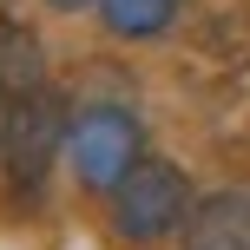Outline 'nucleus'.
<instances>
[{"label": "nucleus", "instance_id": "obj_1", "mask_svg": "<svg viewBox=\"0 0 250 250\" xmlns=\"http://www.w3.org/2000/svg\"><path fill=\"white\" fill-rule=\"evenodd\" d=\"M105 204H112V230L125 244H158V237H171V230L191 224L198 191H191V178L171 158H138Z\"/></svg>", "mask_w": 250, "mask_h": 250}, {"label": "nucleus", "instance_id": "obj_2", "mask_svg": "<svg viewBox=\"0 0 250 250\" xmlns=\"http://www.w3.org/2000/svg\"><path fill=\"white\" fill-rule=\"evenodd\" d=\"M138 158H145V125H138V112H125V105H79L66 119V165H73V178L86 191L112 198Z\"/></svg>", "mask_w": 250, "mask_h": 250}, {"label": "nucleus", "instance_id": "obj_3", "mask_svg": "<svg viewBox=\"0 0 250 250\" xmlns=\"http://www.w3.org/2000/svg\"><path fill=\"white\" fill-rule=\"evenodd\" d=\"M60 151H66V112H60V99H53L46 86L7 92V105H0V165H7L13 191H40Z\"/></svg>", "mask_w": 250, "mask_h": 250}, {"label": "nucleus", "instance_id": "obj_4", "mask_svg": "<svg viewBox=\"0 0 250 250\" xmlns=\"http://www.w3.org/2000/svg\"><path fill=\"white\" fill-rule=\"evenodd\" d=\"M191 250H250V191H211L191 211Z\"/></svg>", "mask_w": 250, "mask_h": 250}, {"label": "nucleus", "instance_id": "obj_5", "mask_svg": "<svg viewBox=\"0 0 250 250\" xmlns=\"http://www.w3.org/2000/svg\"><path fill=\"white\" fill-rule=\"evenodd\" d=\"M178 7L185 0H99V20L112 40H158V33H171Z\"/></svg>", "mask_w": 250, "mask_h": 250}, {"label": "nucleus", "instance_id": "obj_6", "mask_svg": "<svg viewBox=\"0 0 250 250\" xmlns=\"http://www.w3.org/2000/svg\"><path fill=\"white\" fill-rule=\"evenodd\" d=\"M0 86H7V92H33V86H46V79H40V46L7 20V13H0Z\"/></svg>", "mask_w": 250, "mask_h": 250}, {"label": "nucleus", "instance_id": "obj_7", "mask_svg": "<svg viewBox=\"0 0 250 250\" xmlns=\"http://www.w3.org/2000/svg\"><path fill=\"white\" fill-rule=\"evenodd\" d=\"M40 7H53V13H86V7H99V0H40Z\"/></svg>", "mask_w": 250, "mask_h": 250}]
</instances>
